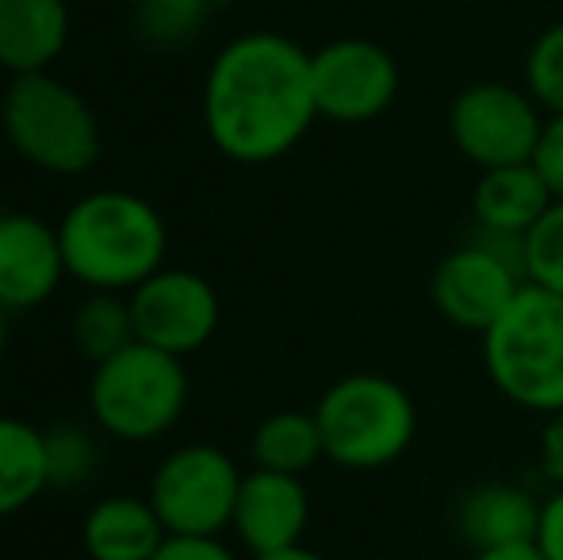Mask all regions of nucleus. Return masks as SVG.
Listing matches in <instances>:
<instances>
[{
  "mask_svg": "<svg viewBox=\"0 0 563 560\" xmlns=\"http://www.w3.org/2000/svg\"><path fill=\"white\" fill-rule=\"evenodd\" d=\"M319 120L311 54L280 31H245L216 54L203 81V128L238 165H268Z\"/></svg>",
  "mask_w": 563,
  "mask_h": 560,
  "instance_id": "1",
  "label": "nucleus"
},
{
  "mask_svg": "<svg viewBox=\"0 0 563 560\" xmlns=\"http://www.w3.org/2000/svg\"><path fill=\"white\" fill-rule=\"evenodd\" d=\"M66 273L92 292H134L162 270L165 219L134 193H89L58 223Z\"/></svg>",
  "mask_w": 563,
  "mask_h": 560,
  "instance_id": "2",
  "label": "nucleus"
},
{
  "mask_svg": "<svg viewBox=\"0 0 563 560\" xmlns=\"http://www.w3.org/2000/svg\"><path fill=\"white\" fill-rule=\"evenodd\" d=\"M479 342L498 396L533 415L563 411V296L526 284Z\"/></svg>",
  "mask_w": 563,
  "mask_h": 560,
  "instance_id": "3",
  "label": "nucleus"
},
{
  "mask_svg": "<svg viewBox=\"0 0 563 560\" xmlns=\"http://www.w3.org/2000/svg\"><path fill=\"white\" fill-rule=\"evenodd\" d=\"M327 461L349 472H376L415 446L418 407L395 376L345 373L314 404Z\"/></svg>",
  "mask_w": 563,
  "mask_h": 560,
  "instance_id": "4",
  "label": "nucleus"
},
{
  "mask_svg": "<svg viewBox=\"0 0 563 560\" xmlns=\"http://www.w3.org/2000/svg\"><path fill=\"white\" fill-rule=\"evenodd\" d=\"M188 404V373L180 358L146 342L100 361L89 381L92 419L119 441H154L173 430Z\"/></svg>",
  "mask_w": 563,
  "mask_h": 560,
  "instance_id": "5",
  "label": "nucleus"
},
{
  "mask_svg": "<svg viewBox=\"0 0 563 560\" xmlns=\"http://www.w3.org/2000/svg\"><path fill=\"white\" fill-rule=\"evenodd\" d=\"M4 135L15 154L58 177L85 173L100 157V128L77 89L46 74L12 77L4 97Z\"/></svg>",
  "mask_w": 563,
  "mask_h": 560,
  "instance_id": "6",
  "label": "nucleus"
},
{
  "mask_svg": "<svg viewBox=\"0 0 563 560\" xmlns=\"http://www.w3.org/2000/svg\"><path fill=\"white\" fill-rule=\"evenodd\" d=\"M526 284V239L475 231L472 242L449 250L438 262L430 299L449 327L483 338Z\"/></svg>",
  "mask_w": 563,
  "mask_h": 560,
  "instance_id": "7",
  "label": "nucleus"
},
{
  "mask_svg": "<svg viewBox=\"0 0 563 560\" xmlns=\"http://www.w3.org/2000/svg\"><path fill=\"white\" fill-rule=\"evenodd\" d=\"M549 112L529 97L526 85L475 81L456 92L449 108V139L475 169L533 162Z\"/></svg>",
  "mask_w": 563,
  "mask_h": 560,
  "instance_id": "8",
  "label": "nucleus"
},
{
  "mask_svg": "<svg viewBox=\"0 0 563 560\" xmlns=\"http://www.w3.org/2000/svg\"><path fill=\"white\" fill-rule=\"evenodd\" d=\"M242 472L219 446H185L157 464L150 507L169 538H219L234 518Z\"/></svg>",
  "mask_w": 563,
  "mask_h": 560,
  "instance_id": "9",
  "label": "nucleus"
},
{
  "mask_svg": "<svg viewBox=\"0 0 563 560\" xmlns=\"http://www.w3.org/2000/svg\"><path fill=\"white\" fill-rule=\"evenodd\" d=\"M314 105L319 120L334 123H372L399 97V62L387 46L364 35H341L311 54Z\"/></svg>",
  "mask_w": 563,
  "mask_h": 560,
  "instance_id": "10",
  "label": "nucleus"
},
{
  "mask_svg": "<svg viewBox=\"0 0 563 560\" xmlns=\"http://www.w3.org/2000/svg\"><path fill=\"white\" fill-rule=\"evenodd\" d=\"M131 315L139 342L173 358L203 350L219 327V296L192 270H157L131 292Z\"/></svg>",
  "mask_w": 563,
  "mask_h": 560,
  "instance_id": "11",
  "label": "nucleus"
},
{
  "mask_svg": "<svg viewBox=\"0 0 563 560\" xmlns=\"http://www.w3.org/2000/svg\"><path fill=\"white\" fill-rule=\"evenodd\" d=\"M307 523H311V495L303 476L268 469H253L250 476H242L230 530L250 557L303 546Z\"/></svg>",
  "mask_w": 563,
  "mask_h": 560,
  "instance_id": "12",
  "label": "nucleus"
},
{
  "mask_svg": "<svg viewBox=\"0 0 563 560\" xmlns=\"http://www.w3.org/2000/svg\"><path fill=\"white\" fill-rule=\"evenodd\" d=\"M66 277L58 227L35 216H0V307L31 311L46 304Z\"/></svg>",
  "mask_w": 563,
  "mask_h": 560,
  "instance_id": "13",
  "label": "nucleus"
},
{
  "mask_svg": "<svg viewBox=\"0 0 563 560\" xmlns=\"http://www.w3.org/2000/svg\"><path fill=\"white\" fill-rule=\"evenodd\" d=\"M537 523H541V499L510 480L467 487L452 510V530L472 553L529 546L537 538Z\"/></svg>",
  "mask_w": 563,
  "mask_h": 560,
  "instance_id": "14",
  "label": "nucleus"
},
{
  "mask_svg": "<svg viewBox=\"0 0 563 560\" xmlns=\"http://www.w3.org/2000/svg\"><path fill=\"white\" fill-rule=\"evenodd\" d=\"M552 204H556V196L544 185L541 169H537L533 162L483 169L472 188L475 231L521 234V239H526V234L541 223V216Z\"/></svg>",
  "mask_w": 563,
  "mask_h": 560,
  "instance_id": "15",
  "label": "nucleus"
},
{
  "mask_svg": "<svg viewBox=\"0 0 563 560\" xmlns=\"http://www.w3.org/2000/svg\"><path fill=\"white\" fill-rule=\"evenodd\" d=\"M66 43V0H0V66L12 77L46 74Z\"/></svg>",
  "mask_w": 563,
  "mask_h": 560,
  "instance_id": "16",
  "label": "nucleus"
},
{
  "mask_svg": "<svg viewBox=\"0 0 563 560\" xmlns=\"http://www.w3.org/2000/svg\"><path fill=\"white\" fill-rule=\"evenodd\" d=\"M165 526L150 499L139 495H108L85 515L81 541L92 560H154L165 546Z\"/></svg>",
  "mask_w": 563,
  "mask_h": 560,
  "instance_id": "17",
  "label": "nucleus"
},
{
  "mask_svg": "<svg viewBox=\"0 0 563 560\" xmlns=\"http://www.w3.org/2000/svg\"><path fill=\"white\" fill-rule=\"evenodd\" d=\"M46 487V433L23 419L0 415V518L31 507Z\"/></svg>",
  "mask_w": 563,
  "mask_h": 560,
  "instance_id": "18",
  "label": "nucleus"
},
{
  "mask_svg": "<svg viewBox=\"0 0 563 560\" xmlns=\"http://www.w3.org/2000/svg\"><path fill=\"white\" fill-rule=\"evenodd\" d=\"M250 453L257 469L303 476L327 457L314 411H276L253 430Z\"/></svg>",
  "mask_w": 563,
  "mask_h": 560,
  "instance_id": "19",
  "label": "nucleus"
},
{
  "mask_svg": "<svg viewBox=\"0 0 563 560\" xmlns=\"http://www.w3.org/2000/svg\"><path fill=\"white\" fill-rule=\"evenodd\" d=\"M74 342L92 365H100V361L115 358L126 345L139 342L131 299H123V292H92L74 311Z\"/></svg>",
  "mask_w": 563,
  "mask_h": 560,
  "instance_id": "20",
  "label": "nucleus"
},
{
  "mask_svg": "<svg viewBox=\"0 0 563 560\" xmlns=\"http://www.w3.org/2000/svg\"><path fill=\"white\" fill-rule=\"evenodd\" d=\"M208 0H134L131 23L134 35L157 51H177L188 46L208 23Z\"/></svg>",
  "mask_w": 563,
  "mask_h": 560,
  "instance_id": "21",
  "label": "nucleus"
},
{
  "mask_svg": "<svg viewBox=\"0 0 563 560\" xmlns=\"http://www.w3.org/2000/svg\"><path fill=\"white\" fill-rule=\"evenodd\" d=\"M526 89L549 116H563V20L544 28L529 46Z\"/></svg>",
  "mask_w": 563,
  "mask_h": 560,
  "instance_id": "22",
  "label": "nucleus"
},
{
  "mask_svg": "<svg viewBox=\"0 0 563 560\" xmlns=\"http://www.w3.org/2000/svg\"><path fill=\"white\" fill-rule=\"evenodd\" d=\"M526 281L563 296V200L552 204L526 234Z\"/></svg>",
  "mask_w": 563,
  "mask_h": 560,
  "instance_id": "23",
  "label": "nucleus"
},
{
  "mask_svg": "<svg viewBox=\"0 0 563 560\" xmlns=\"http://www.w3.org/2000/svg\"><path fill=\"white\" fill-rule=\"evenodd\" d=\"M46 433V469H51V487H77L97 469V441L81 426H51Z\"/></svg>",
  "mask_w": 563,
  "mask_h": 560,
  "instance_id": "24",
  "label": "nucleus"
},
{
  "mask_svg": "<svg viewBox=\"0 0 563 560\" xmlns=\"http://www.w3.org/2000/svg\"><path fill=\"white\" fill-rule=\"evenodd\" d=\"M533 165L541 169V177H544V185L552 188V196L563 200V116H549Z\"/></svg>",
  "mask_w": 563,
  "mask_h": 560,
  "instance_id": "25",
  "label": "nucleus"
},
{
  "mask_svg": "<svg viewBox=\"0 0 563 560\" xmlns=\"http://www.w3.org/2000/svg\"><path fill=\"white\" fill-rule=\"evenodd\" d=\"M533 546L544 560H563V487H552L541 499V523H537Z\"/></svg>",
  "mask_w": 563,
  "mask_h": 560,
  "instance_id": "26",
  "label": "nucleus"
},
{
  "mask_svg": "<svg viewBox=\"0 0 563 560\" xmlns=\"http://www.w3.org/2000/svg\"><path fill=\"white\" fill-rule=\"evenodd\" d=\"M154 560H238L223 538H165Z\"/></svg>",
  "mask_w": 563,
  "mask_h": 560,
  "instance_id": "27",
  "label": "nucleus"
},
{
  "mask_svg": "<svg viewBox=\"0 0 563 560\" xmlns=\"http://www.w3.org/2000/svg\"><path fill=\"white\" fill-rule=\"evenodd\" d=\"M537 469L552 487H563V411L544 415L541 449H537Z\"/></svg>",
  "mask_w": 563,
  "mask_h": 560,
  "instance_id": "28",
  "label": "nucleus"
},
{
  "mask_svg": "<svg viewBox=\"0 0 563 560\" xmlns=\"http://www.w3.org/2000/svg\"><path fill=\"white\" fill-rule=\"evenodd\" d=\"M467 560H544L541 549L529 541V546H510V549H487V553H472Z\"/></svg>",
  "mask_w": 563,
  "mask_h": 560,
  "instance_id": "29",
  "label": "nucleus"
},
{
  "mask_svg": "<svg viewBox=\"0 0 563 560\" xmlns=\"http://www.w3.org/2000/svg\"><path fill=\"white\" fill-rule=\"evenodd\" d=\"M250 560H330V557L314 553V549H307V546H296V549H284V553H265V557H250Z\"/></svg>",
  "mask_w": 563,
  "mask_h": 560,
  "instance_id": "30",
  "label": "nucleus"
},
{
  "mask_svg": "<svg viewBox=\"0 0 563 560\" xmlns=\"http://www.w3.org/2000/svg\"><path fill=\"white\" fill-rule=\"evenodd\" d=\"M4 345H8V319H4V307H0V361H4Z\"/></svg>",
  "mask_w": 563,
  "mask_h": 560,
  "instance_id": "31",
  "label": "nucleus"
},
{
  "mask_svg": "<svg viewBox=\"0 0 563 560\" xmlns=\"http://www.w3.org/2000/svg\"><path fill=\"white\" fill-rule=\"evenodd\" d=\"M445 4H475V0H445Z\"/></svg>",
  "mask_w": 563,
  "mask_h": 560,
  "instance_id": "32",
  "label": "nucleus"
},
{
  "mask_svg": "<svg viewBox=\"0 0 563 560\" xmlns=\"http://www.w3.org/2000/svg\"><path fill=\"white\" fill-rule=\"evenodd\" d=\"M208 4H211V8H216V4H230V0H208Z\"/></svg>",
  "mask_w": 563,
  "mask_h": 560,
  "instance_id": "33",
  "label": "nucleus"
}]
</instances>
